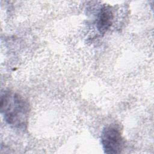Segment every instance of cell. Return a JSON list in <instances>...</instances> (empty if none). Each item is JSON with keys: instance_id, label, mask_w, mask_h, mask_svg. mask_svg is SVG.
I'll list each match as a JSON object with an SVG mask.
<instances>
[{"instance_id": "1", "label": "cell", "mask_w": 154, "mask_h": 154, "mask_svg": "<svg viewBox=\"0 0 154 154\" xmlns=\"http://www.w3.org/2000/svg\"><path fill=\"white\" fill-rule=\"evenodd\" d=\"M1 112L5 122L18 129H24L29 115V103L20 94L11 91L1 94Z\"/></svg>"}, {"instance_id": "2", "label": "cell", "mask_w": 154, "mask_h": 154, "mask_svg": "<svg viewBox=\"0 0 154 154\" xmlns=\"http://www.w3.org/2000/svg\"><path fill=\"white\" fill-rule=\"evenodd\" d=\"M100 141L104 153H119L122 152L125 142L122 137L120 125L113 123L106 126L102 131Z\"/></svg>"}, {"instance_id": "3", "label": "cell", "mask_w": 154, "mask_h": 154, "mask_svg": "<svg viewBox=\"0 0 154 154\" xmlns=\"http://www.w3.org/2000/svg\"><path fill=\"white\" fill-rule=\"evenodd\" d=\"M114 19V15L111 7L103 6L99 13L97 28L100 34H104L111 26Z\"/></svg>"}]
</instances>
